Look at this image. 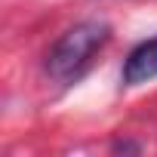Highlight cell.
Returning <instances> with one entry per match:
<instances>
[{"label":"cell","instance_id":"1","mask_svg":"<svg viewBox=\"0 0 157 157\" xmlns=\"http://www.w3.org/2000/svg\"><path fill=\"white\" fill-rule=\"evenodd\" d=\"M111 40V28L105 22H80V25H74L68 28L49 49L46 56V71L52 80L59 83H71L77 80L90 65L93 59L105 49V43Z\"/></svg>","mask_w":157,"mask_h":157},{"label":"cell","instance_id":"2","mask_svg":"<svg viewBox=\"0 0 157 157\" xmlns=\"http://www.w3.org/2000/svg\"><path fill=\"white\" fill-rule=\"evenodd\" d=\"M157 77V37L139 43L126 62H123V83L126 86H139V83H148Z\"/></svg>","mask_w":157,"mask_h":157}]
</instances>
